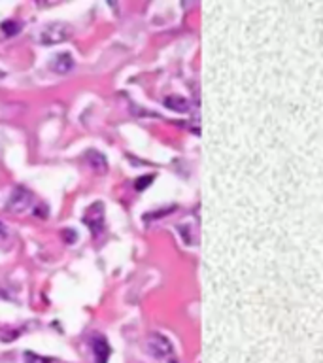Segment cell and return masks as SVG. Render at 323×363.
Here are the masks:
<instances>
[{
    "instance_id": "obj_9",
    "label": "cell",
    "mask_w": 323,
    "mask_h": 363,
    "mask_svg": "<svg viewBox=\"0 0 323 363\" xmlns=\"http://www.w3.org/2000/svg\"><path fill=\"white\" fill-rule=\"evenodd\" d=\"M0 29H2V32L6 34V36H15L17 32L21 31V25L17 21H11V19H8V21H4L2 25H0Z\"/></svg>"
},
{
    "instance_id": "obj_10",
    "label": "cell",
    "mask_w": 323,
    "mask_h": 363,
    "mask_svg": "<svg viewBox=\"0 0 323 363\" xmlns=\"http://www.w3.org/2000/svg\"><path fill=\"white\" fill-rule=\"evenodd\" d=\"M151 180H153V174H148V176H144V178H138V180H136V183H134V187H136L138 191H142V189L150 187Z\"/></svg>"
},
{
    "instance_id": "obj_6",
    "label": "cell",
    "mask_w": 323,
    "mask_h": 363,
    "mask_svg": "<svg viewBox=\"0 0 323 363\" xmlns=\"http://www.w3.org/2000/svg\"><path fill=\"white\" fill-rule=\"evenodd\" d=\"M91 344H93L95 362L97 363H108V358H110V354H112V348H110V344H108L106 337L97 335V337H93Z\"/></svg>"
},
{
    "instance_id": "obj_1",
    "label": "cell",
    "mask_w": 323,
    "mask_h": 363,
    "mask_svg": "<svg viewBox=\"0 0 323 363\" xmlns=\"http://www.w3.org/2000/svg\"><path fill=\"white\" fill-rule=\"evenodd\" d=\"M72 36V27L68 23L53 21L47 23L40 32V44L43 45H55V44H63Z\"/></svg>"
},
{
    "instance_id": "obj_7",
    "label": "cell",
    "mask_w": 323,
    "mask_h": 363,
    "mask_svg": "<svg viewBox=\"0 0 323 363\" xmlns=\"http://www.w3.org/2000/svg\"><path fill=\"white\" fill-rule=\"evenodd\" d=\"M85 159H87V163H89V167H91L95 172H98V174H104V172H106V169H108L106 157H104L100 151L89 150L85 153Z\"/></svg>"
},
{
    "instance_id": "obj_2",
    "label": "cell",
    "mask_w": 323,
    "mask_h": 363,
    "mask_svg": "<svg viewBox=\"0 0 323 363\" xmlns=\"http://www.w3.org/2000/svg\"><path fill=\"white\" fill-rule=\"evenodd\" d=\"M146 346H148L151 356L157 358V360L168 358L174 350L172 342L168 341L164 335H161V333H151L150 337H148V341H146Z\"/></svg>"
},
{
    "instance_id": "obj_4",
    "label": "cell",
    "mask_w": 323,
    "mask_h": 363,
    "mask_svg": "<svg viewBox=\"0 0 323 363\" xmlns=\"http://www.w3.org/2000/svg\"><path fill=\"white\" fill-rule=\"evenodd\" d=\"M31 203H33V193L29 191L27 187H15L11 191L8 203H6V208L13 214H19L23 210H27L31 206Z\"/></svg>"
},
{
    "instance_id": "obj_3",
    "label": "cell",
    "mask_w": 323,
    "mask_h": 363,
    "mask_svg": "<svg viewBox=\"0 0 323 363\" xmlns=\"http://www.w3.org/2000/svg\"><path fill=\"white\" fill-rule=\"evenodd\" d=\"M83 224L89 227V231L93 235H100L104 229V206L102 203H95L93 206H89L83 214Z\"/></svg>"
},
{
    "instance_id": "obj_8",
    "label": "cell",
    "mask_w": 323,
    "mask_h": 363,
    "mask_svg": "<svg viewBox=\"0 0 323 363\" xmlns=\"http://www.w3.org/2000/svg\"><path fill=\"white\" fill-rule=\"evenodd\" d=\"M164 106L168 108V110H174V112H180V114H185V112H189V100L187 98H183L180 95H168L164 98Z\"/></svg>"
},
{
    "instance_id": "obj_11",
    "label": "cell",
    "mask_w": 323,
    "mask_h": 363,
    "mask_svg": "<svg viewBox=\"0 0 323 363\" xmlns=\"http://www.w3.org/2000/svg\"><path fill=\"white\" fill-rule=\"evenodd\" d=\"M6 236H8V231H6V227H4V224L0 222V240H2V238H6Z\"/></svg>"
},
{
    "instance_id": "obj_12",
    "label": "cell",
    "mask_w": 323,
    "mask_h": 363,
    "mask_svg": "<svg viewBox=\"0 0 323 363\" xmlns=\"http://www.w3.org/2000/svg\"><path fill=\"white\" fill-rule=\"evenodd\" d=\"M4 76H6V74H4V72H2V70H0V78H4Z\"/></svg>"
},
{
    "instance_id": "obj_5",
    "label": "cell",
    "mask_w": 323,
    "mask_h": 363,
    "mask_svg": "<svg viewBox=\"0 0 323 363\" xmlns=\"http://www.w3.org/2000/svg\"><path fill=\"white\" fill-rule=\"evenodd\" d=\"M49 68L53 70L55 74H61V76L66 74V72H70L74 68V57L70 53H66V51H61V53H57L51 59Z\"/></svg>"
},
{
    "instance_id": "obj_13",
    "label": "cell",
    "mask_w": 323,
    "mask_h": 363,
    "mask_svg": "<svg viewBox=\"0 0 323 363\" xmlns=\"http://www.w3.org/2000/svg\"><path fill=\"white\" fill-rule=\"evenodd\" d=\"M170 363H178V362H170Z\"/></svg>"
}]
</instances>
